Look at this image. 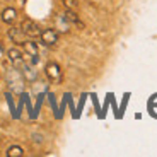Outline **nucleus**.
I'll return each instance as SVG.
<instances>
[{
    "mask_svg": "<svg viewBox=\"0 0 157 157\" xmlns=\"http://www.w3.org/2000/svg\"><path fill=\"white\" fill-rule=\"evenodd\" d=\"M5 80H7V86L12 92H16V94H21L24 89V77L21 74V70L17 67H9L7 72H5Z\"/></svg>",
    "mask_w": 157,
    "mask_h": 157,
    "instance_id": "f257e3e1",
    "label": "nucleus"
},
{
    "mask_svg": "<svg viewBox=\"0 0 157 157\" xmlns=\"http://www.w3.org/2000/svg\"><path fill=\"white\" fill-rule=\"evenodd\" d=\"M21 28H22L24 34L28 36V38H31V39L41 36V29H39V26L34 22V21H31V19H24L22 24H21Z\"/></svg>",
    "mask_w": 157,
    "mask_h": 157,
    "instance_id": "f03ea898",
    "label": "nucleus"
},
{
    "mask_svg": "<svg viewBox=\"0 0 157 157\" xmlns=\"http://www.w3.org/2000/svg\"><path fill=\"white\" fill-rule=\"evenodd\" d=\"M44 72H46V77L50 78V82H53V84H58V82H62V68H60V65L58 63H55V62H50L46 65V68H44Z\"/></svg>",
    "mask_w": 157,
    "mask_h": 157,
    "instance_id": "7ed1b4c3",
    "label": "nucleus"
},
{
    "mask_svg": "<svg viewBox=\"0 0 157 157\" xmlns=\"http://www.w3.org/2000/svg\"><path fill=\"white\" fill-rule=\"evenodd\" d=\"M39 38H41V43L44 46H55L58 43V31L56 29H43Z\"/></svg>",
    "mask_w": 157,
    "mask_h": 157,
    "instance_id": "20e7f679",
    "label": "nucleus"
},
{
    "mask_svg": "<svg viewBox=\"0 0 157 157\" xmlns=\"http://www.w3.org/2000/svg\"><path fill=\"white\" fill-rule=\"evenodd\" d=\"M7 56H9V62L17 68L26 62V56H24V53L19 50V48H10V50L7 51Z\"/></svg>",
    "mask_w": 157,
    "mask_h": 157,
    "instance_id": "39448f33",
    "label": "nucleus"
},
{
    "mask_svg": "<svg viewBox=\"0 0 157 157\" xmlns=\"http://www.w3.org/2000/svg\"><path fill=\"white\" fill-rule=\"evenodd\" d=\"M19 70H21V74H22L24 80H28V82H34L36 77H38V72L34 70L33 63H29V62H24L19 67Z\"/></svg>",
    "mask_w": 157,
    "mask_h": 157,
    "instance_id": "423d86ee",
    "label": "nucleus"
},
{
    "mask_svg": "<svg viewBox=\"0 0 157 157\" xmlns=\"http://www.w3.org/2000/svg\"><path fill=\"white\" fill-rule=\"evenodd\" d=\"M7 34H9V38H10L16 44H24V41L28 39V36L24 34L22 28H10Z\"/></svg>",
    "mask_w": 157,
    "mask_h": 157,
    "instance_id": "0eeeda50",
    "label": "nucleus"
},
{
    "mask_svg": "<svg viewBox=\"0 0 157 157\" xmlns=\"http://www.w3.org/2000/svg\"><path fill=\"white\" fill-rule=\"evenodd\" d=\"M17 19V12L14 7H7L4 9V12H2V21H4L5 24H12L14 21Z\"/></svg>",
    "mask_w": 157,
    "mask_h": 157,
    "instance_id": "6e6552de",
    "label": "nucleus"
},
{
    "mask_svg": "<svg viewBox=\"0 0 157 157\" xmlns=\"http://www.w3.org/2000/svg\"><path fill=\"white\" fill-rule=\"evenodd\" d=\"M63 17H65V21H67L68 24H75V26H78V28H84V24L80 22V21H78V16L77 14H75L74 10H70V9H67V10H65V14H63Z\"/></svg>",
    "mask_w": 157,
    "mask_h": 157,
    "instance_id": "1a4fd4ad",
    "label": "nucleus"
},
{
    "mask_svg": "<svg viewBox=\"0 0 157 157\" xmlns=\"http://www.w3.org/2000/svg\"><path fill=\"white\" fill-rule=\"evenodd\" d=\"M5 155H7V157H22L24 155V150H22V147H19V145H12V147H9V149H7Z\"/></svg>",
    "mask_w": 157,
    "mask_h": 157,
    "instance_id": "9d476101",
    "label": "nucleus"
},
{
    "mask_svg": "<svg viewBox=\"0 0 157 157\" xmlns=\"http://www.w3.org/2000/svg\"><path fill=\"white\" fill-rule=\"evenodd\" d=\"M56 24H58V31H62V33H67L68 29H70V24L65 21L63 16H60L58 19H56Z\"/></svg>",
    "mask_w": 157,
    "mask_h": 157,
    "instance_id": "9b49d317",
    "label": "nucleus"
},
{
    "mask_svg": "<svg viewBox=\"0 0 157 157\" xmlns=\"http://www.w3.org/2000/svg\"><path fill=\"white\" fill-rule=\"evenodd\" d=\"M63 5H65V9H70V10H75L77 9V0H62Z\"/></svg>",
    "mask_w": 157,
    "mask_h": 157,
    "instance_id": "f8f14e48",
    "label": "nucleus"
},
{
    "mask_svg": "<svg viewBox=\"0 0 157 157\" xmlns=\"http://www.w3.org/2000/svg\"><path fill=\"white\" fill-rule=\"evenodd\" d=\"M5 2H10V0H5Z\"/></svg>",
    "mask_w": 157,
    "mask_h": 157,
    "instance_id": "ddd939ff",
    "label": "nucleus"
}]
</instances>
